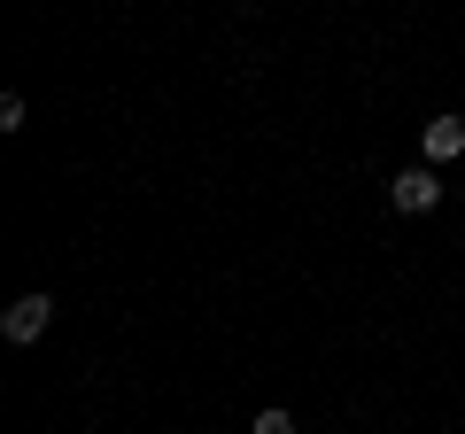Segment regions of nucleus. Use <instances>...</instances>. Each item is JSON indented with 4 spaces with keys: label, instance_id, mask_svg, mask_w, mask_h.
<instances>
[{
    "label": "nucleus",
    "instance_id": "f257e3e1",
    "mask_svg": "<svg viewBox=\"0 0 465 434\" xmlns=\"http://www.w3.org/2000/svg\"><path fill=\"white\" fill-rule=\"evenodd\" d=\"M388 202H396L403 217H427L434 202H442V171H434V163H411V171H396V179H388Z\"/></svg>",
    "mask_w": 465,
    "mask_h": 434
},
{
    "label": "nucleus",
    "instance_id": "f03ea898",
    "mask_svg": "<svg viewBox=\"0 0 465 434\" xmlns=\"http://www.w3.org/2000/svg\"><path fill=\"white\" fill-rule=\"evenodd\" d=\"M47 326H54V295H16L8 311H0V334L16 341V350H24V341H39Z\"/></svg>",
    "mask_w": 465,
    "mask_h": 434
},
{
    "label": "nucleus",
    "instance_id": "7ed1b4c3",
    "mask_svg": "<svg viewBox=\"0 0 465 434\" xmlns=\"http://www.w3.org/2000/svg\"><path fill=\"white\" fill-rule=\"evenodd\" d=\"M419 155H427V163H458L465 155V117H434L427 133H419Z\"/></svg>",
    "mask_w": 465,
    "mask_h": 434
},
{
    "label": "nucleus",
    "instance_id": "20e7f679",
    "mask_svg": "<svg viewBox=\"0 0 465 434\" xmlns=\"http://www.w3.org/2000/svg\"><path fill=\"white\" fill-rule=\"evenodd\" d=\"M249 434H295V419H287L280 403H264V411H256V427H249Z\"/></svg>",
    "mask_w": 465,
    "mask_h": 434
},
{
    "label": "nucleus",
    "instance_id": "39448f33",
    "mask_svg": "<svg viewBox=\"0 0 465 434\" xmlns=\"http://www.w3.org/2000/svg\"><path fill=\"white\" fill-rule=\"evenodd\" d=\"M0 133H24V94H0Z\"/></svg>",
    "mask_w": 465,
    "mask_h": 434
}]
</instances>
